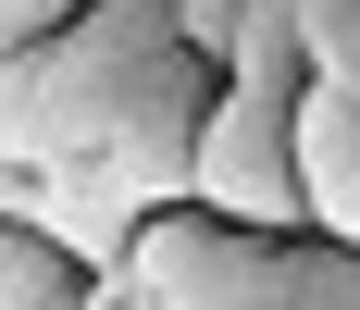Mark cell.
Wrapping results in <instances>:
<instances>
[{"label":"cell","instance_id":"6","mask_svg":"<svg viewBox=\"0 0 360 310\" xmlns=\"http://www.w3.org/2000/svg\"><path fill=\"white\" fill-rule=\"evenodd\" d=\"M298 13H311V75H335L360 100V0H298Z\"/></svg>","mask_w":360,"mask_h":310},{"label":"cell","instance_id":"2","mask_svg":"<svg viewBox=\"0 0 360 310\" xmlns=\"http://www.w3.org/2000/svg\"><path fill=\"white\" fill-rule=\"evenodd\" d=\"M124 285H137V310H286L298 236H261V224H224V211L174 199L124 236Z\"/></svg>","mask_w":360,"mask_h":310},{"label":"cell","instance_id":"8","mask_svg":"<svg viewBox=\"0 0 360 310\" xmlns=\"http://www.w3.org/2000/svg\"><path fill=\"white\" fill-rule=\"evenodd\" d=\"M87 310H137V285H124V261H100V285H87Z\"/></svg>","mask_w":360,"mask_h":310},{"label":"cell","instance_id":"1","mask_svg":"<svg viewBox=\"0 0 360 310\" xmlns=\"http://www.w3.org/2000/svg\"><path fill=\"white\" fill-rule=\"evenodd\" d=\"M174 50H186L174 0H75L50 37H13L0 50V211H25L37 174L87 162Z\"/></svg>","mask_w":360,"mask_h":310},{"label":"cell","instance_id":"4","mask_svg":"<svg viewBox=\"0 0 360 310\" xmlns=\"http://www.w3.org/2000/svg\"><path fill=\"white\" fill-rule=\"evenodd\" d=\"M298 186H311V236H348L360 248V100L335 75L298 87Z\"/></svg>","mask_w":360,"mask_h":310},{"label":"cell","instance_id":"3","mask_svg":"<svg viewBox=\"0 0 360 310\" xmlns=\"http://www.w3.org/2000/svg\"><path fill=\"white\" fill-rule=\"evenodd\" d=\"M199 211L261 224V236H311V186H298V75H249L224 63L212 137H199Z\"/></svg>","mask_w":360,"mask_h":310},{"label":"cell","instance_id":"5","mask_svg":"<svg viewBox=\"0 0 360 310\" xmlns=\"http://www.w3.org/2000/svg\"><path fill=\"white\" fill-rule=\"evenodd\" d=\"M286 310H360V248H348V236H298Z\"/></svg>","mask_w":360,"mask_h":310},{"label":"cell","instance_id":"7","mask_svg":"<svg viewBox=\"0 0 360 310\" xmlns=\"http://www.w3.org/2000/svg\"><path fill=\"white\" fill-rule=\"evenodd\" d=\"M63 13H75V0H0V50H13V37H50Z\"/></svg>","mask_w":360,"mask_h":310}]
</instances>
